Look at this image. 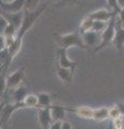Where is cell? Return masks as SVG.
<instances>
[{"label": "cell", "instance_id": "obj_6", "mask_svg": "<svg viewBox=\"0 0 124 129\" xmlns=\"http://www.w3.org/2000/svg\"><path fill=\"white\" fill-rule=\"evenodd\" d=\"M38 123L43 129H49L53 123V117L51 113V107L39 108L38 111Z\"/></svg>", "mask_w": 124, "mask_h": 129}, {"label": "cell", "instance_id": "obj_27", "mask_svg": "<svg viewBox=\"0 0 124 129\" xmlns=\"http://www.w3.org/2000/svg\"><path fill=\"white\" fill-rule=\"evenodd\" d=\"M112 124H113V128H115V129H124L123 115L120 116V117H118V118L112 119Z\"/></svg>", "mask_w": 124, "mask_h": 129}, {"label": "cell", "instance_id": "obj_29", "mask_svg": "<svg viewBox=\"0 0 124 129\" xmlns=\"http://www.w3.org/2000/svg\"><path fill=\"white\" fill-rule=\"evenodd\" d=\"M8 25H9V22H8L7 19L3 17V16L0 15V35H1L3 31H5V29L7 28Z\"/></svg>", "mask_w": 124, "mask_h": 129}, {"label": "cell", "instance_id": "obj_30", "mask_svg": "<svg viewBox=\"0 0 124 129\" xmlns=\"http://www.w3.org/2000/svg\"><path fill=\"white\" fill-rule=\"evenodd\" d=\"M50 129H63V120L62 119H56L53 120Z\"/></svg>", "mask_w": 124, "mask_h": 129}, {"label": "cell", "instance_id": "obj_22", "mask_svg": "<svg viewBox=\"0 0 124 129\" xmlns=\"http://www.w3.org/2000/svg\"><path fill=\"white\" fill-rule=\"evenodd\" d=\"M46 0H25V9L24 10H36Z\"/></svg>", "mask_w": 124, "mask_h": 129}, {"label": "cell", "instance_id": "obj_9", "mask_svg": "<svg viewBox=\"0 0 124 129\" xmlns=\"http://www.w3.org/2000/svg\"><path fill=\"white\" fill-rule=\"evenodd\" d=\"M1 16H3L9 24L13 25L16 29L18 30L22 26L23 23V18H24V11L21 12H15V13H12V12H5L1 11Z\"/></svg>", "mask_w": 124, "mask_h": 129}, {"label": "cell", "instance_id": "obj_13", "mask_svg": "<svg viewBox=\"0 0 124 129\" xmlns=\"http://www.w3.org/2000/svg\"><path fill=\"white\" fill-rule=\"evenodd\" d=\"M117 13H119V12H115L113 10L112 11H109V10H107V9H99V10L93 11L89 15L93 19H97V21H104V22H109L110 19L113 17V15L117 14Z\"/></svg>", "mask_w": 124, "mask_h": 129}, {"label": "cell", "instance_id": "obj_5", "mask_svg": "<svg viewBox=\"0 0 124 129\" xmlns=\"http://www.w3.org/2000/svg\"><path fill=\"white\" fill-rule=\"evenodd\" d=\"M19 109H25V106H24V102H13V103H7L5 106L1 107V112H0V114H1V125L3 126H6L9 123V120L11 119L12 115H13V113L15 111L19 110Z\"/></svg>", "mask_w": 124, "mask_h": 129}, {"label": "cell", "instance_id": "obj_14", "mask_svg": "<svg viewBox=\"0 0 124 129\" xmlns=\"http://www.w3.org/2000/svg\"><path fill=\"white\" fill-rule=\"evenodd\" d=\"M67 109H68V111L76 113V115L79 116V117H81V118L93 119L94 109H92L91 107H78L76 109H70V108H67Z\"/></svg>", "mask_w": 124, "mask_h": 129}, {"label": "cell", "instance_id": "obj_12", "mask_svg": "<svg viewBox=\"0 0 124 129\" xmlns=\"http://www.w3.org/2000/svg\"><path fill=\"white\" fill-rule=\"evenodd\" d=\"M25 9V0H13L11 2H2L1 1V11L5 12H21Z\"/></svg>", "mask_w": 124, "mask_h": 129}, {"label": "cell", "instance_id": "obj_16", "mask_svg": "<svg viewBox=\"0 0 124 129\" xmlns=\"http://www.w3.org/2000/svg\"><path fill=\"white\" fill-rule=\"evenodd\" d=\"M67 111H68L67 107L56 106V104H54V106H51V113H52V117H53V120H56V119L64 120Z\"/></svg>", "mask_w": 124, "mask_h": 129}, {"label": "cell", "instance_id": "obj_24", "mask_svg": "<svg viewBox=\"0 0 124 129\" xmlns=\"http://www.w3.org/2000/svg\"><path fill=\"white\" fill-rule=\"evenodd\" d=\"M122 115L123 114H122L121 109H120L119 106H114L112 108H109V118L114 119V118H118Z\"/></svg>", "mask_w": 124, "mask_h": 129}, {"label": "cell", "instance_id": "obj_34", "mask_svg": "<svg viewBox=\"0 0 124 129\" xmlns=\"http://www.w3.org/2000/svg\"><path fill=\"white\" fill-rule=\"evenodd\" d=\"M119 107H120V109H121V112H122V114L124 115V104H119Z\"/></svg>", "mask_w": 124, "mask_h": 129}, {"label": "cell", "instance_id": "obj_28", "mask_svg": "<svg viewBox=\"0 0 124 129\" xmlns=\"http://www.w3.org/2000/svg\"><path fill=\"white\" fill-rule=\"evenodd\" d=\"M107 3H108V6H109L111 9H112L113 11H115V12H119L120 10H121V8H120V6H119L118 0H107Z\"/></svg>", "mask_w": 124, "mask_h": 129}, {"label": "cell", "instance_id": "obj_2", "mask_svg": "<svg viewBox=\"0 0 124 129\" xmlns=\"http://www.w3.org/2000/svg\"><path fill=\"white\" fill-rule=\"evenodd\" d=\"M56 41L58 43L59 47H64V48H69L71 46H77L82 50L87 48L85 46L84 42L82 39V34L80 31H76V32H71V34H66V35H59L57 36Z\"/></svg>", "mask_w": 124, "mask_h": 129}, {"label": "cell", "instance_id": "obj_26", "mask_svg": "<svg viewBox=\"0 0 124 129\" xmlns=\"http://www.w3.org/2000/svg\"><path fill=\"white\" fill-rule=\"evenodd\" d=\"M79 0H59L57 3H55V6L58 8H63V7H67V6H75L78 5Z\"/></svg>", "mask_w": 124, "mask_h": 129}, {"label": "cell", "instance_id": "obj_36", "mask_svg": "<svg viewBox=\"0 0 124 129\" xmlns=\"http://www.w3.org/2000/svg\"><path fill=\"white\" fill-rule=\"evenodd\" d=\"M2 2H11V1H13V0H1Z\"/></svg>", "mask_w": 124, "mask_h": 129}, {"label": "cell", "instance_id": "obj_19", "mask_svg": "<svg viewBox=\"0 0 124 129\" xmlns=\"http://www.w3.org/2000/svg\"><path fill=\"white\" fill-rule=\"evenodd\" d=\"M24 102V106L25 108H28V109H33V108H38L39 107V98H38V95H34V94H28L25 99L23 100Z\"/></svg>", "mask_w": 124, "mask_h": 129}, {"label": "cell", "instance_id": "obj_32", "mask_svg": "<svg viewBox=\"0 0 124 129\" xmlns=\"http://www.w3.org/2000/svg\"><path fill=\"white\" fill-rule=\"evenodd\" d=\"M63 129H72V125L67 120H63Z\"/></svg>", "mask_w": 124, "mask_h": 129}, {"label": "cell", "instance_id": "obj_1", "mask_svg": "<svg viewBox=\"0 0 124 129\" xmlns=\"http://www.w3.org/2000/svg\"><path fill=\"white\" fill-rule=\"evenodd\" d=\"M47 1H44L42 5H40L36 10H24V18H23V23L21 28L17 31V36L16 37H21L24 38V36L27 31H28L31 27L34 26L35 22L43 14V12L46 10L47 8Z\"/></svg>", "mask_w": 124, "mask_h": 129}, {"label": "cell", "instance_id": "obj_18", "mask_svg": "<svg viewBox=\"0 0 124 129\" xmlns=\"http://www.w3.org/2000/svg\"><path fill=\"white\" fill-rule=\"evenodd\" d=\"M107 118H109V108L103 107L98 109H94V116L93 119L96 122H103Z\"/></svg>", "mask_w": 124, "mask_h": 129}, {"label": "cell", "instance_id": "obj_15", "mask_svg": "<svg viewBox=\"0 0 124 129\" xmlns=\"http://www.w3.org/2000/svg\"><path fill=\"white\" fill-rule=\"evenodd\" d=\"M22 44H23V38L16 37L14 40V42L8 47V50H9V61H10V63L12 62V60L14 59L15 56L18 54V52L21 51Z\"/></svg>", "mask_w": 124, "mask_h": 129}, {"label": "cell", "instance_id": "obj_23", "mask_svg": "<svg viewBox=\"0 0 124 129\" xmlns=\"http://www.w3.org/2000/svg\"><path fill=\"white\" fill-rule=\"evenodd\" d=\"M108 25V22H104V21H97V19H94L93 23V27H92V30H94L96 32H102L106 29V27Z\"/></svg>", "mask_w": 124, "mask_h": 129}, {"label": "cell", "instance_id": "obj_33", "mask_svg": "<svg viewBox=\"0 0 124 129\" xmlns=\"http://www.w3.org/2000/svg\"><path fill=\"white\" fill-rule=\"evenodd\" d=\"M118 2H119L120 8H123L124 7V0H118Z\"/></svg>", "mask_w": 124, "mask_h": 129}, {"label": "cell", "instance_id": "obj_11", "mask_svg": "<svg viewBox=\"0 0 124 129\" xmlns=\"http://www.w3.org/2000/svg\"><path fill=\"white\" fill-rule=\"evenodd\" d=\"M56 74L64 84H66L68 86L72 84V79H73V70L72 69L64 68L57 63L56 64Z\"/></svg>", "mask_w": 124, "mask_h": 129}, {"label": "cell", "instance_id": "obj_7", "mask_svg": "<svg viewBox=\"0 0 124 129\" xmlns=\"http://www.w3.org/2000/svg\"><path fill=\"white\" fill-rule=\"evenodd\" d=\"M113 45L118 48L120 52L123 51L124 47V26L119 18V15L117 16V24H115V35L113 39Z\"/></svg>", "mask_w": 124, "mask_h": 129}, {"label": "cell", "instance_id": "obj_21", "mask_svg": "<svg viewBox=\"0 0 124 129\" xmlns=\"http://www.w3.org/2000/svg\"><path fill=\"white\" fill-rule=\"evenodd\" d=\"M39 98V108H45V107H51L52 106V98L47 92H40L38 94Z\"/></svg>", "mask_w": 124, "mask_h": 129}, {"label": "cell", "instance_id": "obj_20", "mask_svg": "<svg viewBox=\"0 0 124 129\" xmlns=\"http://www.w3.org/2000/svg\"><path fill=\"white\" fill-rule=\"evenodd\" d=\"M93 23H94V19L91 17L90 15H87L86 17H84L80 23V28H79V31L81 32H85V31H89L92 30V27H93Z\"/></svg>", "mask_w": 124, "mask_h": 129}, {"label": "cell", "instance_id": "obj_8", "mask_svg": "<svg viewBox=\"0 0 124 129\" xmlns=\"http://www.w3.org/2000/svg\"><path fill=\"white\" fill-rule=\"evenodd\" d=\"M82 39L86 47H96L101 43L102 34L96 32L94 30H89L82 32Z\"/></svg>", "mask_w": 124, "mask_h": 129}, {"label": "cell", "instance_id": "obj_37", "mask_svg": "<svg viewBox=\"0 0 124 129\" xmlns=\"http://www.w3.org/2000/svg\"><path fill=\"white\" fill-rule=\"evenodd\" d=\"M123 120H124V115H123Z\"/></svg>", "mask_w": 124, "mask_h": 129}, {"label": "cell", "instance_id": "obj_17", "mask_svg": "<svg viewBox=\"0 0 124 129\" xmlns=\"http://www.w3.org/2000/svg\"><path fill=\"white\" fill-rule=\"evenodd\" d=\"M28 95L27 94V88L23 84L21 86L16 87L15 89L12 90V97H13V102H22L25 97Z\"/></svg>", "mask_w": 124, "mask_h": 129}, {"label": "cell", "instance_id": "obj_25", "mask_svg": "<svg viewBox=\"0 0 124 129\" xmlns=\"http://www.w3.org/2000/svg\"><path fill=\"white\" fill-rule=\"evenodd\" d=\"M17 29L15 28L13 25H11V24H9V25L7 26V28L5 29V31L2 32V36H12V37H16L17 36Z\"/></svg>", "mask_w": 124, "mask_h": 129}, {"label": "cell", "instance_id": "obj_35", "mask_svg": "<svg viewBox=\"0 0 124 129\" xmlns=\"http://www.w3.org/2000/svg\"><path fill=\"white\" fill-rule=\"evenodd\" d=\"M46 1H47V2H50V1H52V2H54V5H55V3H57V2L59 1V0H46Z\"/></svg>", "mask_w": 124, "mask_h": 129}, {"label": "cell", "instance_id": "obj_31", "mask_svg": "<svg viewBox=\"0 0 124 129\" xmlns=\"http://www.w3.org/2000/svg\"><path fill=\"white\" fill-rule=\"evenodd\" d=\"M119 18L121 19V22H122V24H123V26H124V7L123 8H121V10L119 11Z\"/></svg>", "mask_w": 124, "mask_h": 129}, {"label": "cell", "instance_id": "obj_10", "mask_svg": "<svg viewBox=\"0 0 124 129\" xmlns=\"http://www.w3.org/2000/svg\"><path fill=\"white\" fill-rule=\"evenodd\" d=\"M57 63L64 68H68V69H72V70L77 68V62H75L68 58L67 48L64 47H59L57 50Z\"/></svg>", "mask_w": 124, "mask_h": 129}, {"label": "cell", "instance_id": "obj_3", "mask_svg": "<svg viewBox=\"0 0 124 129\" xmlns=\"http://www.w3.org/2000/svg\"><path fill=\"white\" fill-rule=\"evenodd\" d=\"M119 13L114 14L113 17L108 22V25L106 27V29L102 32V40H101V43L98 44L97 46L95 47L94 52H99L102 51L103 48H105L107 45H109L110 43L113 42V39H114V35H115V24H117V16Z\"/></svg>", "mask_w": 124, "mask_h": 129}, {"label": "cell", "instance_id": "obj_4", "mask_svg": "<svg viewBox=\"0 0 124 129\" xmlns=\"http://www.w3.org/2000/svg\"><path fill=\"white\" fill-rule=\"evenodd\" d=\"M25 70H26V66H23L21 68H18L17 70H15L13 73H11L10 75L7 76L6 78V84H7L6 91H11L15 89L16 87L22 85L24 78H25Z\"/></svg>", "mask_w": 124, "mask_h": 129}]
</instances>
